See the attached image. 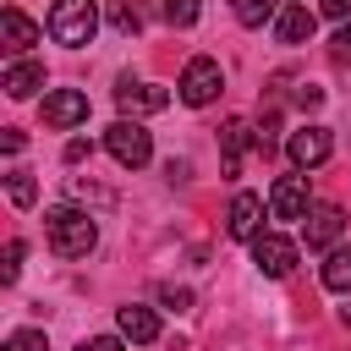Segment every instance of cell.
Returning <instances> with one entry per match:
<instances>
[{
	"label": "cell",
	"mask_w": 351,
	"mask_h": 351,
	"mask_svg": "<svg viewBox=\"0 0 351 351\" xmlns=\"http://www.w3.org/2000/svg\"><path fill=\"white\" fill-rule=\"evenodd\" d=\"M44 236H49V252H55V258H88L93 241H99V225H93L88 208L60 203V208L44 214Z\"/></svg>",
	"instance_id": "cell-1"
},
{
	"label": "cell",
	"mask_w": 351,
	"mask_h": 351,
	"mask_svg": "<svg viewBox=\"0 0 351 351\" xmlns=\"http://www.w3.org/2000/svg\"><path fill=\"white\" fill-rule=\"evenodd\" d=\"M93 33H99V5L93 0H55L49 5V38L55 44L82 49V44H93Z\"/></svg>",
	"instance_id": "cell-2"
},
{
	"label": "cell",
	"mask_w": 351,
	"mask_h": 351,
	"mask_svg": "<svg viewBox=\"0 0 351 351\" xmlns=\"http://www.w3.org/2000/svg\"><path fill=\"white\" fill-rule=\"evenodd\" d=\"M219 88H225V71H219V60H208V55H192L186 60V71H181V104H192V110H203V104H214L219 99Z\"/></svg>",
	"instance_id": "cell-3"
},
{
	"label": "cell",
	"mask_w": 351,
	"mask_h": 351,
	"mask_svg": "<svg viewBox=\"0 0 351 351\" xmlns=\"http://www.w3.org/2000/svg\"><path fill=\"white\" fill-rule=\"evenodd\" d=\"M104 148H110L115 165H126V170H143V165L154 159V137H148L137 121H115V126L104 132Z\"/></svg>",
	"instance_id": "cell-4"
},
{
	"label": "cell",
	"mask_w": 351,
	"mask_h": 351,
	"mask_svg": "<svg viewBox=\"0 0 351 351\" xmlns=\"http://www.w3.org/2000/svg\"><path fill=\"white\" fill-rule=\"evenodd\" d=\"M252 263H258V274H269V280H285V274L296 269V241H291V236H274V230H263V236H252Z\"/></svg>",
	"instance_id": "cell-5"
},
{
	"label": "cell",
	"mask_w": 351,
	"mask_h": 351,
	"mask_svg": "<svg viewBox=\"0 0 351 351\" xmlns=\"http://www.w3.org/2000/svg\"><path fill=\"white\" fill-rule=\"evenodd\" d=\"M82 121H88V93H82V88H55V93H44V126L71 132V126H82Z\"/></svg>",
	"instance_id": "cell-6"
},
{
	"label": "cell",
	"mask_w": 351,
	"mask_h": 351,
	"mask_svg": "<svg viewBox=\"0 0 351 351\" xmlns=\"http://www.w3.org/2000/svg\"><path fill=\"white\" fill-rule=\"evenodd\" d=\"M285 154H291L296 170H313V165H324L335 154V137H329V126H302V132H291Z\"/></svg>",
	"instance_id": "cell-7"
},
{
	"label": "cell",
	"mask_w": 351,
	"mask_h": 351,
	"mask_svg": "<svg viewBox=\"0 0 351 351\" xmlns=\"http://www.w3.org/2000/svg\"><path fill=\"white\" fill-rule=\"evenodd\" d=\"M307 176H280L274 192H269V214L274 219H307Z\"/></svg>",
	"instance_id": "cell-8"
},
{
	"label": "cell",
	"mask_w": 351,
	"mask_h": 351,
	"mask_svg": "<svg viewBox=\"0 0 351 351\" xmlns=\"http://www.w3.org/2000/svg\"><path fill=\"white\" fill-rule=\"evenodd\" d=\"M302 225H307V247H313V252H324V247H335V241H340V230H346V214H340L335 203H313Z\"/></svg>",
	"instance_id": "cell-9"
},
{
	"label": "cell",
	"mask_w": 351,
	"mask_h": 351,
	"mask_svg": "<svg viewBox=\"0 0 351 351\" xmlns=\"http://www.w3.org/2000/svg\"><path fill=\"white\" fill-rule=\"evenodd\" d=\"M225 230H230L236 241H252V236H263V197H258V192H236Z\"/></svg>",
	"instance_id": "cell-10"
},
{
	"label": "cell",
	"mask_w": 351,
	"mask_h": 351,
	"mask_svg": "<svg viewBox=\"0 0 351 351\" xmlns=\"http://www.w3.org/2000/svg\"><path fill=\"white\" fill-rule=\"evenodd\" d=\"M27 44H38V22H33V16H22L16 5H5V11H0V49L16 60Z\"/></svg>",
	"instance_id": "cell-11"
},
{
	"label": "cell",
	"mask_w": 351,
	"mask_h": 351,
	"mask_svg": "<svg viewBox=\"0 0 351 351\" xmlns=\"http://www.w3.org/2000/svg\"><path fill=\"white\" fill-rule=\"evenodd\" d=\"M115 104H121L126 115H154V110H165V104H170V93H165V88H154V82H132V77H126V82L115 88Z\"/></svg>",
	"instance_id": "cell-12"
},
{
	"label": "cell",
	"mask_w": 351,
	"mask_h": 351,
	"mask_svg": "<svg viewBox=\"0 0 351 351\" xmlns=\"http://www.w3.org/2000/svg\"><path fill=\"white\" fill-rule=\"evenodd\" d=\"M252 143H263V137L252 132V121H241V115H236V121H225V132H219V148H225V176H236V170H241V154H247Z\"/></svg>",
	"instance_id": "cell-13"
},
{
	"label": "cell",
	"mask_w": 351,
	"mask_h": 351,
	"mask_svg": "<svg viewBox=\"0 0 351 351\" xmlns=\"http://www.w3.org/2000/svg\"><path fill=\"white\" fill-rule=\"evenodd\" d=\"M313 27H318V16H313L302 0H296V5H285V11L274 16V38H280V44H307V38H313Z\"/></svg>",
	"instance_id": "cell-14"
},
{
	"label": "cell",
	"mask_w": 351,
	"mask_h": 351,
	"mask_svg": "<svg viewBox=\"0 0 351 351\" xmlns=\"http://www.w3.org/2000/svg\"><path fill=\"white\" fill-rule=\"evenodd\" d=\"M115 329H121L126 340H137V346L159 340V318H154V307H137V302H126V307L115 313Z\"/></svg>",
	"instance_id": "cell-15"
},
{
	"label": "cell",
	"mask_w": 351,
	"mask_h": 351,
	"mask_svg": "<svg viewBox=\"0 0 351 351\" xmlns=\"http://www.w3.org/2000/svg\"><path fill=\"white\" fill-rule=\"evenodd\" d=\"M38 82H44V66L38 60H11V71H5V93L11 99H33Z\"/></svg>",
	"instance_id": "cell-16"
},
{
	"label": "cell",
	"mask_w": 351,
	"mask_h": 351,
	"mask_svg": "<svg viewBox=\"0 0 351 351\" xmlns=\"http://www.w3.org/2000/svg\"><path fill=\"white\" fill-rule=\"evenodd\" d=\"M324 285L340 291V296H351V247L329 252V263H324Z\"/></svg>",
	"instance_id": "cell-17"
},
{
	"label": "cell",
	"mask_w": 351,
	"mask_h": 351,
	"mask_svg": "<svg viewBox=\"0 0 351 351\" xmlns=\"http://www.w3.org/2000/svg\"><path fill=\"white\" fill-rule=\"evenodd\" d=\"M274 5H280V0H230V11H236V22H241V27H263L269 16H280Z\"/></svg>",
	"instance_id": "cell-18"
},
{
	"label": "cell",
	"mask_w": 351,
	"mask_h": 351,
	"mask_svg": "<svg viewBox=\"0 0 351 351\" xmlns=\"http://www.w3.org/2000/svg\"><path fill=\"white\" fill-rule=\"evenodd\" d=\"M115 33H143V0H110Z\"/></svg>",
	"instance_id": "cell-19"
},
{
	"label": "cell",
	"mask_w": 351,
	"mask_h": 351,
	"mask_svg": "<svg viewBox=\"0 0 351 351\" xmlns=\"http://www.w3.org/2000/svg\"><path fill=\"white\" fill-rule=\"evenodd\" d=\"M5 192H11V203H16V208H33V197H38V181H33L27 170H11Z\"/></svg>",
	"instance_id": "cell-20"
},
{
	"label": "cell",
	"mask_w": 351,
	"mask_h": 351,
	"mask_svg": "<svg viewBox=\"0 0 351 351\" xmlns=\"http://www.w3.org/2000/svg\"><path fill=\"white\" fill-rule=\"evenodd\" d=\"M159 11H165V22H170V27H192L203 5H197V0H165Z\"/></svg>",
	"instance_id": "cell-21"
},
{
	"label": "cell",
	"mask_w": 351,
	"mask_h": 351,
	"mask_svg": "<svg viewBox=\"0 0 351 351\" xmlns=\"http://www.w3.org/2000/svg\"><path fill=\"white\" fill-rule=\"evenodd\" d=\"M5 351H49V340H44V329H16L5 340Z\"/></svg>",
	"instance_id": "cell-22"
},
{
	"label": "cell",
	"mask_w": 351,
	"mask_h": 351,
	"mask_svg": "<svg viewBox=\"0 0 351 351\" xmlns=\"http://www.w3.org/2000/svg\"><path fill=\"white\" fill-rule=\"evenodd\" d=\"M329 55H335L340 66H351V22H346V27H340V33L329 38Z\"/></svg>",
	"instance_id": "cell-23"
},
{
	"label": "cell",
	"mask_w": 351,
	"mask_h": 351,
	"mask_svg": "<svg viewBox=\"0 0 351 351\" xmlns=\"http://www.w3.org/2000/svg\"><path fill=\"white\" fill-rule=\"evenodd\" d=\"M159 302H165V307H176V313H181V307H186V302H192V291H186V285H159Z\"/></svg>",
	"instance_id": "cell-24"
},
{
	"label": "cell",
	"mask_w": 351,
	"mask_h": 351,
	"mask_svg": "<svg viewBox=\"0 0 351 351\" xmlns=\"http://www.w3.org/2000/svg\"><path fill=\"white\" fill-rule=\"evenodd\" d=\"M22 252H27L22 241H5V280H16V274H22Z\"/></svg>",
	"instance_id": "cell-25"
},
{
	"label": "cell",
	"mask_w": 351,
	"mask_h": 351,
	"mask_svg": "<svg viewBox=\"0 0 351 351\" xmlns=\"http://www.w3.org/2000/svg\"><path fill=\"white\" fill-rule=\"evenodd\" d=\"M88 154H93V143H88V137H71V143H66V165H82Z\"/></svg>",
	"instance_id": "cell-26"
},
{
	"label": "cell",
	"mask_w": 351,
	"mask_h": 351,
	"mask_svg": "<svg viewBox=\"0 0 351 351\" xmlns=\"http://www.w3.org/2000/svg\"><path fill=\"white\" fill-rule=\"evenodd\" d=\"M318 11L335 16V22H346V16H351V0H318Z\"/></svg>",
	"instance_id": "cell-27"
},
{
	"label": "cell",
	"mask_w": 351,
	"mask_h": 351,
	"mask_svg": "<svg viewBox=\"0 0 351 351\" xmlns=\"http://www.w3.org/2000/svg\"><path fill=\"white\" fill-rule=\"evenodd\" d=\"M77 351H121V340H115V335H93V340H82Z\"/></svg>",
	"instance_id": "cell-28"
},
{
	"label": "cell",
	"mask_w": 351,
	"mask_h": 351,
	"mask_svg": "<svg viewBox=\"0 0 351 351\" xmlns=\"http://www.w3.org/2000/svg\"><path fill=\"white\" fill-rule=\"evenodd\" d=\"M318 99H324V88H313V82H307V88H296V104H307V110H313Z\"/></svg>",
	"instance_id": "cell-29"
},
{
	"label": "cell",
	"mask_w": 351,
	"mask_h": 351,
	"mask_svg": "<svg viewBox=\"0 0 351 351\" xmlns=\"http://www.w3.org/2000/svg\"><path fill=\"white\" fill-rule=\"evenodd\" d=\"M0 148H5V154H16V148H22V132H16V126H5V137H0Z\"/></svg>",
	"instance_id": "cell-30"
},
{
	"label": "cell",
	"mask_w": 351,
	"mask_h": 351,
	"mask_svg": "<svg viewBox=\"0 0 351 351\" xmlns=\"http://www.w3.org/2000/svg\"><path fill=\"white\" fill-rule=\"evenodd\" d=\"M340 324H346V329H351V302H346V307H340Z\"/></svg>",
	"instance_id": "cell-31"
}]
</instances>
